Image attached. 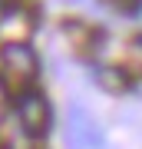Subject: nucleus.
Instances as JSON below:
<instances>
[{
  "mask_svg": "<svg viewBox=\"0 0 142 149\" xmlns=\"http://www.w3.org/2000/svg\"><path fill=\"white\" fill-rule=\"evenodd\" d=\"M66 146L69 149H103V129L89 109L73 103L66 109Z\"/></svg>",
  "mask_w": 142,
  "mask_h": 149,
  "instance_id": "obj_1",
  "label": "nucleus"
},
{
  "mask_svg": "<svg viewBox=\"0 0 142 149\" xmlns=\"http://www.w3.org/2000/svg\"><path fill=\"white\" fill-rule=\"evenodd\" d=\"M17 116L26 136H46L50 133V103L37 90H26L17 100Z\"/></svg>",
  "mask_w": 142,
  "mask_h": 149,
  "instance_id": "obj_2",
  "label": "nucleus"
},
{
  "mask_svg": "<svg viewBox=\"0 0 142 149\" xmlns=\"http://www.w3.org/2000/svg\"><path fill=\"white\" fill-rule=\"evenodd\" d=\"M0 63H3V70L17 83H30L40 70V60H37L30 43H7L3 53H0Z\"/></svg>",
  "mask_w": 142,
  "mask_h": 149,
  "instance_id": "obj_3",
  "label": "nucleus"
},
{
  "mask_svg": "<svg viewBox=\"0 0 142 149\" xmlns=\"http://www.w3.org/2000/svg\"><path fill=\"white\" fill-rule=\"evenodd\" d=\"M96 83L103 90H109V93H122L129 86V76L122 70H116V66H103V70H96Z\"/></svg>",
  "mask_w": 142,
  "mask_h": 149,
  "instance_id": "obj_4",
  "label": "nucleus"
},
{
  "mask_svg": "<svg viewBox=\"0 0 142 149\" xmlns=\"http://www.w3.org/2000/svg\"><path fill=\"white\" fill-rule=\"evenodd\" d=\"M122 66H126V73L142 76V37H136V40L126 47V60H122Z\"/></svg>",
  "mask_w": 142,
  "mask_h": 149,
  "instance_id": "obj_5",
  "label": "nucleus"
},
{
  "mask_svg": "<svg viewBox=\"0 0 142 149\" xmlns=\"http://www.w3.org/2000/svg\"><path fill=\"white\" fill-rule=\"evenodd\" d=\"M106 3L119 13H139L142 10V0H106Z\"/></svg>",
  "mask_w": 142,
  "mask_h": 149,
  "instance_id": "obj_6",
  "label": "nucleus"
},
{
  "mask_svg": "<svg viewBox=\"0 0 142 149\" xmlns=\"http://www.w3.org/2000/svg\"><path fill=\"white\" fill-rule=\"evenodd\" d=\"M7 113V86H3V80H0V116Z\"/></svg>",
  "mask_w": 142,
  "mask_h": 149,
  "instance_id": "obj_7",
  "label": "nucleus"
},
{
  "mask_svg": "<svg viewBox=\"0 0 142 149\" xmlns=\"http://www.w3.org/2000/svg\"><path fill=\"white\" fill-rule=\"evenodd\" d=\"M69 3H79V0H69Z\"/></svg>",
  "mask_w": 142,
  "mask_h": 149,
  "instance_id": "obj_8",
  "label": "nucleus"
}]
</instances>
